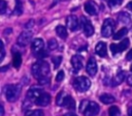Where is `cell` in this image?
Wrapping results in <instances>:
<instances>
[{
    "mask_svg": "<svg viewBox=\"0 0 132 116\" xmlns=\"http://www.w3.org/2000/svg\"><path fill=\"white\" fill-rule=\"evenodd\" d=\"M85 10L90 16H95V15L98 13V6L94 1L89 0L85 3Z\"/></svg>",
    "mask_w": 132,
    "mask_h": 116,
    "instance_id": "obj_12",
    "label": "cell"
},
{
    "mask_svg": "<svg viewBox=\"0 0 132 116\" xmlns=\"http://www.w3.org/2000/svg\"><path fill=\"white\" fill-rule=\"evenodd\" d=\"M43 47H44V42L41 38H35L33 41H32V46H31V49L32 51L36 54V53H39L41 51H43Z\"/></svg>",
    "mask_w": 132,
    "mask_h": 116,
    "instance_id": "obj_14",
    "label": "cell"
},
{
    "mask_svg": "<svg viewBox=\"0 0 132 116\" xmlns=\"http://www.w3.org/2000/svg\"><path fill=\"white\" fill-rule=\"evenodd\" d=\"M86 70H87V72H88L90 76H92V77L96 75V72H97V70H98V67H97V63H96L95 58L91 57V58L89 59V61H88V63H87V66H86Z\"/></svg>",
    "mask_w": 132,
    "mask_h": 116,
    "instance_id": "obj_10",
    "label": "cell"
},
{
    "mask_svg": "<svg viewBox=\"0 0 132 116\" xmlns=\"http://www.w3.org/2000/svg\"><path fill=\"white\" fill-rule=\"evenodd\" d=\"M126 59H127L128 61L132 60V50H130V51L127 53V55H126Z\"/></svg>",
    "mask_w": 132,
    "mask_h": 116,
    "instance_id": "obj_36",
    "label": "cell"
},
{
    "mask_svg": "<svg viewBox=\"0 0 132 116\" xmlns=\"http://www.w3.org/2000/svg\"><path fill=\"white\" fill-rule=\"evenodd\" d=\"M6 8H7V4H6V2H5L4 0H1V1H0V13L3 15V13L5 12Z\"/></svg>",
    "mask_w": 132,
    "mask_h": 116,
    "instance_id": "obj_31",
    "label": "cell"
},
{
    "mask_svg": "<svg viewBox=\"0 0 132 116\" xmlns=\"http://www.w3.org/2000/svg\"><path fill=\"white\" fill-rule=\"evenodd\" d=\"M131 71H132V65H131Z\"/></svg>",
    "mask_w": 132,
    "mask_h": 116,
    "instance_id": "obj_43",
    "label": "cell"
},
{
    "mask_svg": "<svg viewBox=\"0 0 132 116\" xmlns=\"http://www.w3.org/2000/svg\"><path fill=\"white\" fill-rule=\"evenodd\" d=\"M0 45H1V55H0V62L4 59V55H5V50H4V44H3V41H1L0 42Z\"/></svg>",
    "mask_w": 132,
    "mask_h": 116,
    "instance_id": "obj_33",
    "label": "cell"
},
{
    "mask_svg": "<svg viewBox=\"0 0 132 116\" xmlns=\"http://www.w3.org/2000/svg\"><path fill=\"white\" fill-rule=\"evenodd\" d=\"M95 52H96V54L99 55L100 57H105V56H106V52H107L105 42L99 41V42L96 45V47H95Z\"/></svg>",
    "mask_w": 132,
    "mask_h": 116,
    "instance_id": "obj_16",
    "label": "cell"
},
{
    "mask_svg": "<svg viewBox=\"0 0 132 116\" xmlns=\"http://www.w3.org/2000/svg\"><path fill=\"white\" fill-rule=\"evenodd\" d=\"M16 16L22 15L23 12V4L21 0H15V7H14V11H13Z\"/></svg>",
    "mask_w": 132,
    "mask_h": 116,
    "instance_id": "obj_26",
    "label": "cell"
},
{
    "mask_svg": "<svg viewBox=\"0 0 132 116\" xmlns=\"http://www.w3.org/2000/svg\"><path fill=\"white\" fill-rule=\"evenodd\" d=\"M114 28V22L111 19H106L103 22L102 28H101V34L103 37H109L113 33Z\"/></svg>",
    "mask_w": 132,
    "mask_h": 116,
    "instance_id": "obj_5",
    "label": "cell"
},
{
    "mask_svg": "<svg viewBox=\"0 0 132 116\" xmlns=\"http://www.w3.org/2000/svg\"><path fill=\"white\" fill-rule=\"evenodd\" d=\"M128 116H132V107L128 109Z\"/></svg>",
    "mask_w": 132,
    "mask_h": 116,
    "instance_id": "obj_41",
    "label": "cell"
},
{
    "mask_svg": "<svg viewBox=\"0 0 132 116\" xmlns=\"http://www.w3.org/2000/svg\"><path fill=\"white\" fill-rule=\"evenodd\" d=\"M10 33H11V29H10V28H8V29H5V30H4V34H6V35H7V34H10Z\"/></svg>",
    "mask_w": 132,
    "mask_h": 116,
    "instance_id": "obj_39",
    "label": "cell"
},
{
    "mask_svg": "<svg viewBox=\"0 0 132 116\" xmlns=\"http://www.w3.org/2000/svg\"><path fill=\"white\" fill-rule=\"evenodd\" d=\"M50 103H51V95H50L48 93L44 92V91L34 100V104H36V105L39 106V107H45V106H47Z\"/></svg>",
    "mask_w": 132,
    "mask_h": 116,
    "instance_id": "obj_9",
    "label": "cell"
},
{
    "mask_svg": "<svg viewBox=\"0 0 132 116\" xmlns=\"http://www.w3.org/2000/svg\"><path fill=\"white\" fill-rule=\"evenodd\" d=\"M127 8H128L130 11H132V1H131V2H129V3L127 4Z\"/></svg>",
    "mask_w": 132,
    "mask_h": 116,
    "instance_id": "obj_38",
    "label": "cell"
},
{
    "mask_svg": "<svg viewBox=\"0 0 132 116\" xmlns=\"http://www.w3.org/2000/svg\"><path fill=\"white\" fill-rule=\"evenodd\" d=\"M127 82H128V84H129L130 86H132V74L128 76V78H127Z\"/></svg>",
    "mask_w": 132,
    "mask_h": 116,
    "instance_id": "obj_37",
    "label": "cell"
},
{
    "mask_svg": "<svg viewBox=\"0 0 132 116\" xmlns=\"http://www.w3.org/2000/svg\"><path fill=\"white\" fill-rule=\"evenodd\" d=\"M42 92H43V90H42L41 88H39V87H37V86H34V87H31V88L28 90V92H27V97H28V99L34 102Z\"/></svg>",
    "mask_w": 132,
    "mask_h": 116,
    "instance_id": "obj_11",
    "label": "cell"
},
{
    "mask_svg": "<svg viewBox=\"0 0 132 116\" xmlns=\"http://www.w3.org/2000/svg\"><path fill=\"white\" fill-rule=\"evenodd\" d=\"M3 115H4V108L0 106V116H3Z\"/></svg>",
    "mask_w": 132,
    "mask_h": 116,
    "instance_id": "obj_40",
    "label": "cell"
},
{
    "mask_svg": "<svg viewBox=\"0 0 132 116\" xmlns=\"http://www.w3.org/2000/svg\"><path fill=\"white\" fill-rule=\"evenodd\" d=\"M118 21L123 25H128L131 23V16L127 11H121L118 15Z\"/></svg>",
    "mask_w": 132,
    "mask_h": 116,
    "instance_id": "obj_15",
    "label": "cell"
},
{
    "mask_svg": "<svg viewBox=\"0 0 132 116\" xmlns=\"http://www.w3.org/2000/svg\"><path fill=\"white\" fill-rule=\"evenodd\" d=\"M56 33L59 37L65 39L67 37V30H66V27L63 26V25H59L56 27Z\"/></svg>",
    "mask_w": 132,
    "mask_h": 116,
    "instance_id": "obj_21",
    "label": "cell"
},
{
    "mask_svg": "<svg viewBox=\"0 0 132 116\" xmlns=\"http://www.w3.org/2000/svg\"><path fill=\"white\" fill-rule=\"evenodd\" d=\"M34 26V21L33 20H30L29 22H27L26 24H25V28L26 29H30V28H32Z\"/></svg>",
    "mask_w": 132,
    "mask_h": 116,
    "instance_id": "obj_35",
    "label": "cell"
},
{
    "mask_svg": "<svg viewBox=\"0 0 132 116\" xmlns=\"http://www.w3.org/2000/svg\"><path fill=\"white\" fill-rule=\"evenodd\" d=\"M108 115L109 116H121V111H120L119 107H117V106L110 107L108 110Z\"/></svg>",
    "mask_w": 132,
    "mask_h": 116,
    "instance_id": "obj_27",
    "label": "cell"
},
{
    "mask_svg": "<svg viewBox=\"0 0 132 116\" xmlns=\"http://www.w3.org/2000/svg\"><path fill=\"white\" fill-rule=\"evenodd\" d=\"M52 61H53V63H54V66L57 68V67L61 64V62H62V56H56V57H53Z\"/></svg>",
    "mask_w": 132,
    "mask_h": 116,
    "instance_id": "obj_30",
    "label": "cell"
},
{
    "mask_svg": "<svg viewBox=\"0 0 132 116\" xmlns=\"http://www.w3.org/2000/svg\"><path fill=\"white\" fill-rule=\"evenodd\" d=\"M32 36H33V34L31 31H23L18 37V44L21 47H26L31 41Z\"/></svg>",
    "mask_w": 132,
    "mask_h": 116,
    "instance_id": "obj_7",
    "label": "cell"
},
{
    "mask_svg": "<svg viewBox=\"0 0 132 116\" xmlns=\"http://www.w3.org/2000/svg\"><path fill=\"white\" fill-rule=\"evenodd\" d=\"M63 79H64V71H63V70H60V71L57 74V76H56V81H57V82H61Z\"/></svg>",
    "mask_w": 132,
    "mask_h": 116,
    "instance_id": "obj_32",
    "label": "cell"
},
{
    "mask_svg": "<svg viewBox=\"0 0 132 116\" xmlns=\"http://www.w3.org/2000/svg\"><path fill=\"white\" fill-rule=\"evenodd\" d=\"M99 99L101 103L105 104V105H108V104H111L114 102V97L111 95V94H108V93H104V94H101L99 96Z\"/></svg>",
    "mask_w": 132,
    "mask_h": 116,
    "instance_id": "obj_19",
    "label": "cell"
},
{
    "mask_svg": "<svg viewBox=\"0 0 132 116\" xmlns=\"http://www.w3.org/2000/svg\"><path fill=\"white\" fill-rule=\"evenodd\" d=\"M21 91H22V87L20 84H11V85H7L5 87V96L6 99L10 103L15 102L20 95H21Z\"/></svg>",
    "mask_w": 132,
    "mask_h": 116,
    "instance_id": "obj_3",
    "label": "cell"
},
{
    "mask_svg": "<svg viewBox=\"0 0 132 116\" xmlns=\"http://www.w3.org/2000/svg\"><path fill=\"white\" fill-rule=\"evenodd\" d=\"M127 33H128L127 28H122V29H120V30H119V31L113 35V39H114V40L121 39V38H123L124 36H126V35H127Z\"/></svg>",
    "mask_w": 132,
    "mask_h": 116,
    "instance_id": "obj_23",
    "label": "cell"
},
{
    "mask_svg": "<svg viewBox=\"0 0 132 116\" xmlns=\"http://www.w3.org/2000/svg\"><path fill=\"white\" fill-rule=\"evenodd\" d=\"M66 25L72 31L77 30V28H78V20H77V18L75 16H69V17H67V19H66Z\"/></svg>",
    "mask_w": 132,
    "mask_h": 116,
    "instance_id": "obj_13",
    "label": "cell"
},
{
    "mask_svg": "<svg viewBox=\"0 0 132 116\" xmlns=\"http://www.w3.org/2000/svg\"><path fill=\"white\" fill-rule=\"evenodd\" d=\"M125 78H126V72L125 71H119L116 75V77L113 78V82H112L113 85H120L121 83L124 82Z\"/></svg>",
    "mask_w": 132,
    "mask_h": 116,
    "instance_id": "obj_22",
    "label": "cell"
},
{
    "mask_svg": "<svg viewBox=\"0 0 132 116\" xmlns=\"http://www.w3.org/2000/svg\"><path fill=\"white\" fill-rule=\"evenodd\" d=\"M106 2L111 8H114L119 5H121L123 3V0H106Z\"/></svg>",
    "mask_w": 132,
    "mask_h": 116,
    "instance_id": "obj_29",
    "label": "cell"
},
{
    "mask_svg": "<svg viewBox=\"0 0 132 116\" xmlns=\"http://www.w3.org/2000/svg\"><path fill=\"white\" fill-rule=\"evenodd\" d=\"M32 75L36 79H41V78H46L50 75V65L46 61H37L32 65L31 68Z\"/></svg>",
    "mask_w": 132,
    "mask_h": 116,
    "instance_id": "obj_1",
    "label": "cell"
},
{
    "mask_svg": "<svg viewBox=\"0 0 132 116\" xmlns=\"http://www.w3.org/2000/svg\"><path fill=\"white\" fill-rule=\"evenodd\" d=\"M21 64H22V56H21V54L19 52L13 53V58H12V65H13V67L19 69Z\"/></svg>",
    "mask_w": 132,
    "mask_h": 116,
    "instance_id": "obj_20",
    "label": "cell"
},
{
    "mask_svg": "<svg viewBox=\"0 0 132 116\" xmlns=\"http://www.w3.org/2000/svg\"><path fill=\"white\" fill-rule=\"evenodd\" d=\"M47 46H48V50L50 51H55L58 48V41L55 38H52V39L48 40Z\"/></svg>",
    "mask_w": 132,
    "mask_h": 116,
    "instance_id": "obj_28",
    "label": "cell"
},
{
    "mask_svg": "<svg viewBox=\"0 0 132 116\" xmlns=\"http://www.w3.org/2000/svg\"><path fill=\"white\" fill-rule=\"evenodd\" d=\"M62 107H65V108L70 109V110H73V109H75V100L72 98V96H71V95L66 94V96H65V98H64V102H63Z\"/></svg>",
    "mask_w": 132,
    "mask_h": 116,
    "instance_id": "obj_18",
    "label": "cell"
},
{
    "mask_svg": "<svg viewBox=\"0 0 132 116\" xmlns=\"http://www.w3.org/2000/svg\"><path fill=\"white\" fill-rule=\"evenodd\" d=\"M81 24H82V28H84V32L86 36H92L94 34V27L91 23V21H89L86 17H81Z\"/></svg>",
    "mask_w": 132,
    "mask_h": 116,
    "instance_id": "obj_8",
    "label": "cell"
},
{
    "mask_svg": "<svg viewBox=\"0 0 132 116\" xmlns=\"http://www.w3.org/2000/svg\"><path fill=\"white\" fill-rule=\"evenodd\" d=\"M79 111L84 116H96L100 111V107L95 102L85 99L80 103Z\"/></svg>",
    "mask_w": 132,
    "mask_h": 116,
    "instance_id": "obj_2",
    "label": "cell"
},
{
    "mask_svg": "<svg viewBox=\"0 0 132 116\" xmlns=\"http://www.w3.org/2000/svg\"><path fill=\"white\" fill-rule=\"evenodd\" d=\"M64 116H77V115L74 114V113H67V114H65Z\"/></svg>",
    "mask_w": 132,
    "mask_h": 116,
    "instance_id": "obj_42",
    "label": "cell"
},
{
    "mask_svg": "<svg viewBox=\"0 0 132 116\" xmlns=\"http://www.w3.org/2000/svg\"><path fill=\"white\" fill-rule=\"evenodd\" d=\"M38 82H39L40 85H45V84H47V83L50 82V78H48V77H46V78H41V79L38 80Z\"/></svg>",
    "mask_w": 132,
    "mask_h": 116,
    "instance_id": "obj_34",
    "label": "cell"
},
{
    "mask_svg": "<svg viewBox=\"0 0 132 116\" xmlns=\"http://www.w3.org/2000/svg\"><path fill=\"white\" fill-rule=\"evenodd\" d=\"M73 87L78 91V92H85L91 87V81L87 77H77L73 81Z\"/></svg>",
    "mask_w": 132,
    "mask_h": 116,
    "instance_id": "obj_4",
    "label": "cell"
},
{
    "mask_svg": "<svg viewBox=\"0 0 132 116\" xmlns=\"http://www.w3.org/2000/svg\"><path fill=\"white\" fill-rule=\"evenodd\" d=\"M66 94H67V93H66L65 91H60V92L58 93V95H57V97H56V104H57L58 106L62 107V105H63V102H64V98H65Z\"/></svg>",
    "mask_w": 132,
    "mask_h": 116,
    "instance_id": "obj_24",
    "label": "cell"
},
{
    "mask_svg": "<svg viewBox=\"0 0 132 116\" xmlns=\"http://www.w3.org/2000/svg\"><path fill=\"white\" fill-rule=\"evenodd\" d=\"M44 113L42 110L40 109H37V110H30V111H27L25 113V116H43Z\"/></svg>",
    "mask_w": 132,
    "mask_h": 116,
    "instance_id": "obj_25",
    "label": "cell"
},
{
    "mask_svg": "<svg viewBox=\"0 0 132 116\" xmlns=\"http://www.w3.org/2000/svg\"><path fill=\"white\" fill-rule=\"evenodd\" d=\"M129 45H130L129 39H128V38H125V39H123L120 44H111V45H110V51H111V53H112L113 55H116V54L121 53V52H123L124 50H126V49L129 47Z\"/></svg>",
    "mask_w": 132,
    "mask_h": 116,
    "instance_id": "obj_6",
    "label": "cell"
},
{
    "mask_svg": "<svg viewBox=\"0 0 132 116\" xmlns=\"http://www.w3.org/2000/svg\"><path fill=\"white\" fill-rule=\"evenodd\" d=\"M71 64L75 70H79L82 67V58L79 55H74L71 57Z\"/></svg>",
    "mask_w": 132,
    "mask_h": 116,
    "instance_id": "obj_17",
    "label": "cell"
}]
</instances>
